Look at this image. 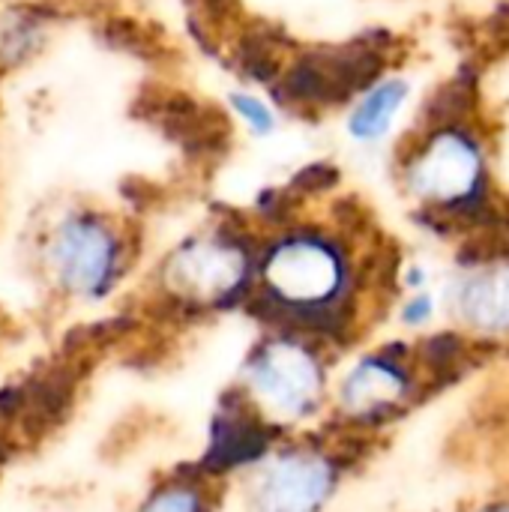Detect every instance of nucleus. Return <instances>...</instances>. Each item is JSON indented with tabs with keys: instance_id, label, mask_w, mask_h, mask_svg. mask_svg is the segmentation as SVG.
Returning a JSON list of instances; mask_svg holds the SVG:
<instances>
[{
	"instance_id": "f257e3e1",
	"label": "nucleus",
	"mask_w": 509,
	"mask_h": 512,
	"mask_svg": "<svg viewBox=\"0 0 509 512\" xmlns=\"http://www.w3.org/2000/svg\"><path fill=\"white\" fill-rule=\"evenodd\" d=\"M243 381L255 405L270 420H297L312 411L321 396V369L315 354L288 339L261 345L243 369Z\"/></svg>"
},
{
	"instance_id": "f03ea898",
	"label": "nucleus",
	"mask_w": 509,
	"mask_h": 512,
	"mask_svg": "<svg viewBox=\"0 0 509 512\" xmlns=\"http://www.w3.org/2000/svg\"><path fill=\"white\" fill-rule=\"evenodd\" d=\"M48 261L63 288L72 294L99 297L117 276L120 246L99 219L78 216L57 228Z\"/></svg>"
},
{
	"instance_id": "7ed1b4c3",
	"label": "nucleus",
	"mask_w": 509,
	"mask_h": 512,
	"mask_svg": "<svg viewBox=\"0 0 509 512\" xmlns=\"http://www.w3.org/2000/svg\"><path fill=\"white\" fill-rule=\"evenodd\" d=\"M264 279L279 300L294 306H318L339 291L342 261L324 240L294 237L270 252Z\"/></svg>"
},
{
	"instance_id": "20e7f679",
	"label": "nucleus",
	"mask_w": 509,
	"mask_h": 512,
	"mask_svg": "<svg viewBox=\"0 0 509 512\" xmlns=\"http://www.w3.org/2000/svg\"><path fill=\"white\" fill-rule=\"evenodd\" d=\"M384 66L381 45L351 42L300 60L288 75V93L297 102H339L369 87Z\"/></svg>"
},
{
	"instance_id": "39448f33",
	"label": "nucleus",
	"mask_w": 509,
	"mask_h": 512,
	"mask_svg": "<svg viewBox=\"0 0 509 512\" xmlns=\"http://www.w3.org/2000/svg\"><path fill=\"white\" fill-rule=\"evenodd\" d=\"M411 186L444 207L483 198V168L477 147L456 129H441L411 165Z\"/></svg>"
},
{
	"instance_id": "423d86ee",
	"label": "nucleus",
	"mask_w": 509,
	"mask_h": 512,
	"mask_svg": "<svg viewBox=\"0 0 509 512\" xmlns=\"http://www.w3.org/2000/svg\"><path fill=\"white\" fill-rule=\"evenodd\" d=\"M333 492V465L309 450L273 459L255 483L258 512H318Z\"/></svg>"
},
{
	"instance_id": "0eeeda50",
	"label": "nucleus",
	"mask_w": 509,
	"mask_h": 512,
	"mask_svg": "<svg viewBox=\"0 0 509 512\" xmlns=\"http://www.w3.org/2000/svg\"><path fill=\"white\" fill-rule=\"evenodd\" d=\"M171 285L192 300L231 297L246 276V255L219 240H198L180 249L168 267Z\"/></svg>"
},
{
	"instance_id": "6e6552de",
	"label": "nucleus",
	"mask_w": 509,
	"mask_h": 512,
	"mask_svg": "<svg viewBox=\"0 0 509 512\" xmlns=\"http://www.w3.org/2000/svg\"><path fill=\"white\" fill-rule=\"evenodd\" d=\"M405 393V375L396 363L372 357L363 360L342 384V405L351 414H375L387 405H393Z\"/></svg>"
},
{
	"instance_id": "1a4fd4ad",
	"label": "nucleus",
	"mask_w": 509,
	"mask_h": 512,
	"mask_svg": "<svg viewBox=\"0 0 509 512\" xmlns=\"http://www.w3.org/2000/svg\"><path fill=\"white\" fill-rule=\"evenodd\" d=\"M462 312L474 327L507 330L509 327V264L489 273H477L462 288Z\"/></svg>"
},
{
	"instance_id": "9d476101",
	"label": "nucleus",
	"mask_w": 509,
	"mask_h": 512,
	"mask_svg": "<svg viewBox=\"0 0 509 512\" xmlns=\"http://www.w3.org/2000/svg\"><path fill=\"white\" fill-rule=\"evenodd\" d=\"M408 96V87L402 81H387L381 87H375L354 111L351 117V135H357L360 141H372V138H381L390 123H393V114L399 111V105L405 102Z\"/></svg>"
},
{
	"instance_id": "9b49d317",
	"label": "nucleus",
	"mask_w": 509,
	"mask_h": 512,
	"mask_svg": "<svg viewBox=\"0 0 509 512\" xmlns=\"http://www.w3.org/2000/svg\"><path fill=\"white\" fill-rule=\"evenodd\" d=\"M474 108V81L468 75L456 78L453 84H447L444 90L435 93V99L429 102L426 120L444 129H453L459 120H465Z\"/></svg>"
},
{
	"instance_id": "f8f14e48",
	"label": "nucleus",
	"mask_w": 509,
	"mask_h": 512,
	"mask_svg": "<svg viewBox=\"0 0 509 512\" xmlns=\"http://www.w3.org/2000/svg\"><path fill=\"white\" fill-rule=\"evenodd\" d=\"M141 512H204V507H201V495L195 489L171 486V489L156 492Z\"/></svg>"
},
{
	"instance_id": "ddd939ff",
	"label": "nucleus",
	"mask_w": 509,
	"mask_h": 512,
	"mask_svg": "<svg viewBox=\"0 0 509 512\" xmlns=\"http://www.w3.org/2000/svg\"><path fill=\"white\" fill-rule=\"evenodd\" d=\"M234 108L243 114V120L255 129V132H270L273 126H276V120H273V114H270V108L261 102V99H255V96H240V93H234Z\"/></svg>"
},
{
	"instance_id": "4468645a",
	"label": "nucleus",
	"mask_w": 509,
	"mask_h": 512,
	"mask_svg": "<svg viewBox=\"0 0 509 512\" xmlns=\"http://www.w3.org/2000/svg\"><path fill=\"white\" fill-rule=\"evenodd\" d=\"M432 315V300L429 297H414L408 306H405V321L408 324H420Z\"/></svg>"
},
{
	"instance_id": "2eb2a0df",
	"label": "nucleus",
	"mask_w": 509,
	"mask_h": 512,
	"mask_svg": "<svg viewBox=\"0 0 509 512\" xmlns=\"http://www.w3.org/2000/svg\"><path fill=\"white\" fill-rule=\"evenodd\" d=\"M486 512H509V507H498V510H486Z\"/></svg>"
}]
</instances>
